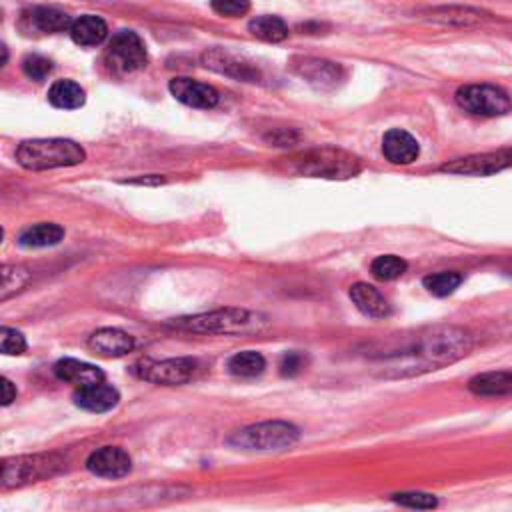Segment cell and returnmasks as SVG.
<instances>
[{
  "label": "cell",
  "mask_w": 512,
  "mask_h": 512,
  "mask_svg": "<svg viewBox=\"0 0 512 512\" xmlns=\"http://www.w3.org/2000/svg\"><path fill=\"white\" fill-rule=\"evenodd\" d=\"M506 168H512V148H500L492 152L456 158L452 162L442 164L440 170L460 176H492Z\"/></svg>",
  "instance_id": "cell-10"
},
{
  "label": "cell",
  "mask_w": 512,
  "mask_h": 512,
  "mask_svg": "<svg viewBox=\"0 0 512 512\" xmlns=\"http://www.w3.org/2000/svg\"><path fill=\"white\" fill-rule=\"evenodd\" d=\"M424 16L432 22L450 24V26H474L490 18L488 12L472 6H436V8H428Z\"/></svg>",
  "instance_id": "cell-17"
},
{
  "label": "cell",
  "mask_w": 512,
  "mask_h": 512,
  "mask_svg": "<svg viewBox=\"0 0 512 512\" xmlns=\"http://www.w3.org/2000/svg\"><path fill=\"white\" fill-rule=\"evenodd\" d=\"M134 374L146 382L176 386L194 378L198 364L192 358H166V360H140L132 366Z\"/></svg>",
  "instance_id": "cell-8"
},
{
  "label": "cell",
  "mask_w": 512,
  "mask_h": 512,
  "mask_svg": "<svg viewBox=\"0 0 512 512\" xmlns=\"http://www.w3.org/2000/svg\"><path fill=\"white\" fill-rule=\"evenodd\" d=\"M60 466L56 456H20L12 460H4L2 464V484L4 488L22 486L28 482H36L54 474Z\"/></svg>",
  "instance_id": "cell-9"
},
{
  "label": "cell",
  "mask_w": 512,
  "mask_h": 512,
  "mask_svg": "<svg viewBox=\"0 0 512 512\" xmlns=\"http://www.w3.org/2000/svg\"><path fill=\"white\" fill-rule=\"evenodd\" d=\"M12 400H16V388L8 378H2V404L8 406Z\"/></svg>",
  "instance_id": "cell-36"
},
{
  "label": "cell",
  "mask_w": 512,
  "mask_h": 512,
  "mask_svg": "<svg viewBox=\"0 0 512 512\" xmlns=\"http://www.w3.org/2000/svg\"><path fill=\"white\" fill-rule=\"evenodd\" d=\"M108 34V26L100 16L84 14L70 26V36L80 46H98Z\"/></svg>",
  "instance_id": "cell-22"
},
{
  "label": "cell",
  "mask_w": 512,
  "mask_h": 512,
  "mask_svg": "<svg viewBox=\"0 0 512 512\" xmlns=\"http://www.w3.org/2000/svg\"><path fill=\"white\" fill-rule=\"evenodd\" d=\"M292 70L318 90H334L344 80V68L324 58L298 56L292 60Z\"/></svg>",
  "instance_id": "cell-11"
},
{
  "label": "cell",
  "mask_w": 512,
  "mask_h": 512,
  "mask_svg": "<svg viewBox=\"0 0 512 512\" xmlns=\"http://www.w3.org/2000/svg\"><path fill=\"white\" fill-rule=\"evenodd\" d=\"M468 390L476 396L512 394V370H492L476 374L468 380Z\"/></svg>",
  "instance_id": "cell-20"
},
{
  "label": "cell",
  "mask_w": 512,
  "mask_h": 512,
  "mask_svg": "<svg viewBox=\"0 0 512 512\" xmlns=\"http://www.w3.org/2000/svg\"><path fill=\"white\" fill-rule=\"evenodd\" d=\"M130 466V456L118 446H102L86 460V468L100 478H122L130 472Z\"/></svg>",
  "instance_id": "cell-12"
},
{
  "label": "cell",
  "mask_w": 512,
  "mask_h": 512,
  "mask_svg": "<svg viewBox=\"0 0 512 512\" xmlns=\"http://www.w3.org/2000/svg\"><path fill=\"white\" fill-rule=\"evenodd\" d=\"M300 438V430L288 422H260L242 428L230 436V444L244 450H286Z\"/></svg>",
  "instance_id": "cell-4"
},
{
  "label": "cell",
  "mask_w": 512,
  "mask_h": 512,
  "mask_svg": "<svg viewBox=\"0 0 512 512\" xmlns=\"http://www.w3.org/2000/svg\"><path fill=\"white\" fill-rule=\"evenodd\" d=\"M64 238V228L54 222H40L34 226H28L20 236L18 244L24 248H44L54 246Z\"/></svg>",
  "instance_id": "cell-23"
},
{
  "label": "cell",
  "mask_w": 512,
  "mask_h": 512,
  "mask_svg": "<svg viewBox=\"0 0 512 512\" xmlns=\"http://www.w3.org/2000/svg\"><path fill=\"white\" fill-rule=\"evenodd\" d=\"M422 284L434 296H448V294H452L462 284V274L454 272V270L434 272V274H428L422 280Z\"/></svg>",
  "instance_id": "cell-28"
},
{
  "label": "cell",
  "mask_w": 512,
  "mask_h": 512,
  "mask_svg": "<svg viewBox=\"0 0 512 512\" xmlns=\"http://www.w3.org/2000/svg\"><path fill=\"white\" fill-rule=\"evenodd\" d=\"M54 374L64 380L70 382L74 386H88V384H96L104 380V372L88 362H80L74 358H62L54 364Z\"/></svg>",
  "instance_id": "cell-19"
},
{
  "label": "cell",
  "mask_w": 512,
  "mask_h": 512,
  "mask_svg": "<svg viewBox=\"0 0 512 512\" xmlns=\"http://www.w3.org/2000/svg\"><path fill=\"white\" fill-rule=\"evenodd\" d=\"M30 280V272L22 266H4L2 268V300H8L14 292L22 290Z\"/></svg>",
  "instance_id": "cell-30"
},
{
  "label": "cell",
  "mask_w": 512,
  "mask_h": 512,
  "mask_svg": "<svg viewBox=\"0 0 512 512\" xmlns=\"http://www.w3.org/2000/svg\"><path fill=\"white\" fill-rule=\"evenodd\" d=\"M170 92L172 96L192 108H214L218 104V92L204 82L192 80V78H174L170 80Z\"/></svg>",
  "instance_id": "cell-13"
},
{
  "label": "cell",
  "mask_w": 512,
  "mask_h": 512,
  "mask_svg": "<svg viewBox=\"0 0 512 512\" xmlns=\"http://www.w3.org/2000/svg\"><path fill=\"white\" fill-rule=\"evenodd\" d=\"M30 20L42 32H62V30L72 26L70 16L64 10H58V8H52V6L34 8Z\"/></svg>",
  "instance_id": "cell-25"
},
{
  "label": "cell",
  "mask_w": 512,
  "mask_h": 512,
  "mask_svg": "<svg viewBox=\"0 0 512 512\" xmlns=\"http://www.w3.org/2000/svg\"><path fill=\"white\" fill-rule=\"evenodd\" d=\"M350 300L354 302V306L370 316V318H384L390 314V304L388 300L378 292V288H374L372 284L366 282H356L350 286Z\"/></svg>",
  "instance_id": "cell-18"
},
{
  "label": "cell",
  "mask_w": 512,
  "mask_h": 512,
  "mask_svg": "<svg viewBox=\"0 0 512 512\" xmlns=\"http://www.w3.org/2000/svg\"><path fill=\"white\" fill-rule=\"evenodd\" d=\"M370 272L374 278L378 280H396L406 272V262L400 256L394 254H384L372 260L370 264Z\"/></svg>",
  "instance_id": "cell-29"
},
{
  "label": "cell",
  "mask_w": 512,
  "mask_h": 512,
  "mask_svg": "<svg viewBox=\"0 0 512 512\" xmlns=\"http://www.w3.org/2000/svg\"><path fill=\"white\" fill-rule=\"evenodd\" d=\"M258 316L246 310L238 308H226V310H214L208 314H198L190 318H178L174 326L192 330V332H224V334H236L244 330H254L258 326Z\"/></svg>",
  "instance_id": "cell-6"
},
{
  "label": "cell",
  "mask_w": 512,
  "mask_h": 512,
  "mask_svg": "<svg viewBox=\"0 0 512 512\" xmlns=\"http://www.w3.org/2000/svg\"><path fill=\"white\" fill-rule=\"evenodd\" d=\"M204 64L220 74H228L240 80H254L256 78V68L242 62L238 56L226 52V50H210L204 54Z\"/></svg>",
  "instance_id": "cell-21"
},
{
  "label": "cell",
  "mask_w": 512,
  "mask_h": 512,
  "mask_svg": "<svg viewBox=\"0 0 512 512\" xmlns=\"http://www.w3.org/2000/svg\"><path fill=\"white\" fill-rule=\"evenodd\" d=\"M88 346L100 356H124L134 348V338L118 328H100L88 338Z\"/></svg>",
  "instance_id": "cell-15"
},
{
  "label": "cell",
  "mask_w": 512,
  "mask_h": 512,
  "mask_svg": "<svg viewBox=\"0 0 512 512\" xmlns=\"http://www.w3.org/2000/svg\"><path fill=\"white\" fill-rule=\"evenodd\" d=\"M210 6L220 16L238 18L250 10V0H210Z\"/></svg>",
  "instance_id": "cell-33"
},
{
  "label": "cell",
  "mask_w": 512,
  "mask_h": 512,
  "mask_svg": "<svg viewBox=\"0 0 512 512\" xmlns=\"http://www.w3.org/2000/svg\"><path fill=\"white\" fill-rule=\"evenodd\" d=\"M454 100L464 112L482 118L504 116L512 110L508 92L496 84H464L456 90Z\"/></svg>",
  "instance_id": "cell-5"
},
{
  "label": "cell",
  "mask_w": 512,
  "mask_h": 512,
  "mask_svg": "<svg viewBox=\"0 0 512 512\" xmlns=\"http://www.w3.org/2000/svg\"><path fill=\"white\" fill-rule=\"evenodd\" d=\"M290 164L292 170L300 176L328 180H346L362 170L358 156L334 146H322L300 152L294 158H290Z\"/></svg>",
  "instance_id": "cell-2"
},
{
  "label": "cell",
  "mask_w": 512,
  "mask_h": 512,
  "mask_svg": "<svg viewBox=\"0 0 512 512\" xmlns=\"http://www.w3.org/2000/svg\"><path fill=\"white\" fill-rule=\"evenodd\" d=\"M74 402L76 406L88 412H106L118 404V392L116 388L104 382H96V384L80 386L74 392Z\"/></svg>",
  "instance_id": "cell-16"
},
{
  "label": "cell",
  "mask_w": 512,
  "mask_h": 512,
  "mask_svg": "<svg viewBox=\"0 0 512 512\" xmlns=\"http://www.w3.org/2000/svg\"><path fill=\"white\" fill-rule=\"evenodd\" d=\"M84 150L74 140L66 138H36L24 140L16 150V160L28 170H50L74 166L84 160Z\"/></svg>",
  "instance_id": "cell-3"
},
{
  "label": "cell",
  "mask_w": 512,
  "mask_h": 512,
  "mask_svg": "<svg viewBox=\"0 0 512 512\" xmlns=\"http://www.w3.org/2000/svg\"><path fill=\"white\" fill-rule=\"evenodd\" d=\"M392 500L400 506L418 508V510H430V508L438 506L436 496L426 494V492H398V494H392Z\"/></svg>",
  "instance_id": "cell-31"
},
{
  "label": "cell",
  "mask_w": 512,
  "mask_h": 512,
  "mask_svg": "<svg viewBox=\"0 0 512 512\" xmlns=\"http://www.w3.org/2000/svg\"><path fill=\"white\" fill-rule=\"evenodd\" d=\"M0 348L8 356L22 354L26 350V340H24V336L18 330L4 326L2 328V338H0Z\"/></svg>",
  "instance_id": "cell-34"
},
{
  "label": "cell",
  "mask_w": 512,
  "mask_h": 512,
  "mask_svg": "<svg viewBox=\"0 0 512 512\" xmlns=\"http://www.w3.org/2000/svg\"><path fill=\"white\" fill-rule=\"evenodd\" d=\"M266 366V360L260 352L256 350H244V352H238L234 354L230 360H228V370L230 374L234 376H240V378H254L258 374H262Z\"/></svg>",
  "instance_id": "cell-27"
},
{
  "label": "cell",
  "mask_w": 512,
  "mask_h": 512,
  "mask_svg": "<svg viewBox=\"0 0 512 512\" xmlns=\"http://www.w3.org/2000/svg\"><path fill=\"white\" fill-rule=\"evenodd\" d=\"M22 70L28 78L42 82L52 72V60H48L46 56H40V54H28L22 60Z\"/></svg>",
  "instance_id": "cell-32"
},
{
  "label": "cell",
  "mask_w": 512,
  "mask_h": 512,
  "mask_svg": "<svg viewBox=\"0 0 512 512\" xmlns=\"http://www.w3.org/2000/svg\"><path fill=\"white\" fill-rule=\"evenodd\" d=\"M472 350V336L458 326H436L414 336L406 346L380 356V374L388 378L416 376L454 364Z\"/></svg>",
  "instance_id": "cell-1"
},
{
  "label": "cell",
  "mask_w": 512,
  "mask_h": 512,
  "mask_svg": "<svg viewBox=\"0 0 512 512\" xmlns=\"http://www.w3.org/2000/svg\"><path fill=\"white\" fill-rule=\"evenodd\" d=\"M304 356L300 354V352H296V350H292V352H286L284 356H282V360H280V372L284 374V376H296L302 368H304Z\"/></svg>",
  "instance_id": "cell-35"
},
{
  "label": "cell",
  "mask_w": 512,
  "mask_h": 512,
  "mask_svg": "<svg viewBox=\"0 0 512 512\" xmlns=\"http://www.w3.org/2000/svg\"><path fill=\"white\" fill-rule=\"evenodd\" d=\"M382 154L392 164H412L420 154V146L410 132L392 128L382 138Z\"/></svg>",
  "instance_id": "cell-14"
},
{
  "label": "cell",
  "mask_w": 512,
  "mask_h": 512,
  "mask_svg": "<svg viewBox=\"0 0 512 512\" xmlns=\"http://www.w3.org/2000/svg\"><path fill=\"white\" fill-rule=\"evenodd\" d=\"M52 106L62 110H74L84 104V90L74 80H56L48 90Z\"/></svg>",
  "instance_id": "cell-24"
},
{
  "label": "cell",
  "mask_w": 512,
  "mask_h": 512,
  "mask_svg": "<svg viewBox=\"0 0 512 512\" xmlns=\"http://www.w3.org/2000/svg\"><path fill=\"white\" fill-rule=\"evenodd\" d=\"M104 60L110 70L130 74L146 64V48L140 36L132 30H118L104 52Z\"/></svg>",
  "instance_id": "cell-7"
},
{
  "label": "cell",
  "mask_w": 512,
  "mask_h": 512,
  "mask_svg": "<svg viewBox=\"0 0 512 512\" xmlns=\"http://www.w3.org/2000/svg\"><path fill=\"white\" fill-rule=\"evenodd\" d=\"M248 30L264 42H282L288 36V26L284 24V20L268 14L256 16L254 20H250Z\"/></svg>",
  "instance_id": "cell-26"
}]
</instances>
